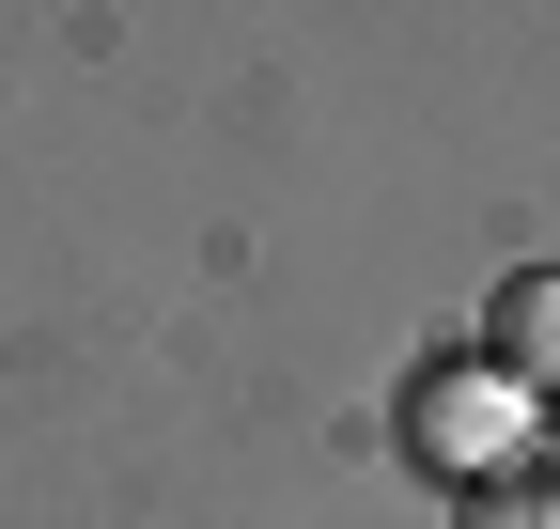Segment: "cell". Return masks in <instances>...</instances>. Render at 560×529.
Instances as JSON below:
<instances>
[{
	"label": "cell",
	"mask_w": 560,
	"mask_h": 529,
	"mask_svg": "<svg viewBox=\"0 0 560 529\" xmlns=\"http://www.w3.org/2000/svg\"><path fill=\"white\" fill-rule=\"evenodd\" d=\"M389 436H405V468L420 483H482V468H514V451H545V405L529 389H499L482 358H420L405 374V405H389Z\"/></svg>",
	"instance_id": "cell-1"
},
{
	"label": "cell",
	"mask_w": 560,
	"mask_h": 529,
	"mask_svg": "<svg viewBox=\"0 0 560 529\" xmlns=\"http://www.w3.org/2000/svg\"><path fill=\"white\" fill-rule=\"evenodd\" d=\"M499 389H529V405L560 421V264H514L499 296H482V343H467Z\"/></svg>",
	"instance_id": "cell-2"
},
{
	"label": "cell",
	"mask_w": 560,
	"mask_h": 529,
	"mask_svg": "<svg viewBox=\"0 0 560 529\" xmlns=\"http://www.w3.org/2000/svg\"><path fill=\"white\" fill-rule=\"evenodd\" d=\"M452 529H560V451H514V468H482L452 498Z\"/></svg>",
	"instance_id": "cell-3"
}]
</instances>
